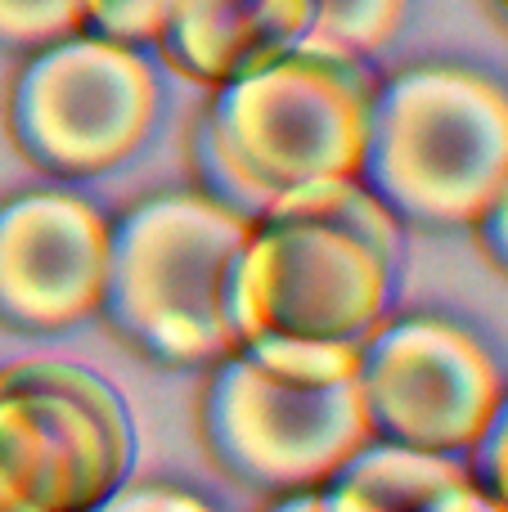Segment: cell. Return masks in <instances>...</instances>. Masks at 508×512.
<instances>
[{
    "mask_svg": "<svg viewBox=\"0 0 508 512\" xmlns=\"http://www.w3.org/2000/svg\"><path fill=\"white\" fill-rule=\"evenodd\" d=\"M401 234V221L360 180L248 216L225 279L230 342L360 346L392 310Z\"/></svg>",
    "mask_w": 508,
    "mask_h": 512,
    "instance_id": "1",
    "label": "cell"
},
{
    "mask_svg": "<svg viewBox=\"0 0 508 512\" xmlns=\"http://www.w3.org/2000/svg\"><path fill=\"white\" fill-rule=\"evenodd\" d=\"M374 86L369 63L311 50L216 86L189 144L198 189L261 216L297 194L360 180Z\"/></svg>",
    "mask_w": 508,
    "mask_h": 512,
    "instance_id": "2",
    "label": "cell"
},
{
    "mask_svg": "<svg viewBox=\"0 0 508 512\" xmlns=\"http://www.w3.org/2000/svg\"><path fill=\"white\" fill-rule=\"evenodd\" d=\"M203 373V450L248 490L270 499L320 490L369 441L356 391V346L248 342Z\"/></svg>",
    "mask_w": 508,
    "mask_h": 512,
    "instance_id": "3",
    "label": "cell"
},
{
    "mask_svg": "<svg viewBox=\"0 0 508 512\" xmlns=\"http://www.w3.org/2000/svg\"><path fill=\"white\" fill-rule=\"evenodd\" d=\"M508 180V86L432 59L378 77L360 185L401 230H473Z\"/></svg>",
    "mask_w": 508,
    "mask_h": 512,
    "instance_id": "4",
    "label": "cell"
},
{
    "mask_svg": "<svg viewBox=\"0 0 508 512\" xmlns=\"http://www.w3.org/2000/svg\"><path fill=\"white\" fill-rule=\"evenodd\" d=\"M248 216L207 189H162L113 221L99 315L162 369H207L234 351L225 279Z\"/></svg>",
    "mask_w": 508,
    "mask_h": 512,
    "instance_id": "5",
    "label": "cell"
},
{
    "mask_svg": "<svg viewBox=\"0 0 508 512\" xmlns=\"http://www.w3.org/2000/svg\"><path fill=\"white\" fill-rule=\"evenodd\" d=\"M122 391L72 360L0 364V512H95L131 481Z\"/></svg>",
    "mask_w": 508,
    "mask_h": 512,
    "instance_id": "6",
    "label": "cell"
},
{
    "mask_svg": "<svg viewBox=\"0 0 508 512\" xmlns=\"http://www.w3.org/2000/svg\"><path fill=\"white\" fill-rule=\"evenodd\" d=\"M162 81L140 45L72 32L32 50L9 90V135L36 171L90 180L131 162L158 126Z\"/></svg>",
    "mask_w": 508,
    "mask_h": 512,
    "instance_id": "7",
    "label": "cell"
},
{
    "mask_svg": "<svg viewBox=\"0 0 508 512\" xmlns=\"http://www.w3.org/2000/svg\"><path fill=\"white\" fill-rule=\"evenodd\" d=\"M356 391L369 441L464 459L500 405L504 369L468 324L410 310L356 346Z\"/></svg>",
    "mask_w": 508,
    "mask_h": 512,
    "instance_id": "8",
    "label": "cell"
},
{
    "mask_svg": "<svg viewBox=\"0 0 508 512\" xmlns=\"http://www.w3.org/2000/svg\"><path fill=\"white\" fill-rule=\"evenodd\" d=\"M113 221L72 189L0 203V328L63 333L99 315Z\"/></svg>",
    "mask_w": 508,
    "mask_h": 512,
    "instance_id": "9",
    "label": "cell"
},
{
    "mask_svg": "<svg viewBox=\"0 0 508 512\" xmlns=\"http://www.w3.org/2000/svg\"><path fill=\"white\" fill-rule=\"evenodd\" d=\"M311 32V0H176L158 59L203 90L284 59Z\"/></svg>",
    "mask_w": 508,
    "mask_h": 512,
    "instance_id": "10",
    "label": "cell"
},
{
    "mask_svg": "<svg viewBox=\"0 0 508 512\" xmlns=\"http://www.w3.org/2000/svg\"><path fill=\"white\" fill-rule=\"evenodd\" d=\"M477 486L459 454L365 441L320 486L324 512H477Z\"/></svg>",
    "mask_w": 508,
    "mask_h": 512,
    "instance_id": "11",
    "label": "cell"
},
{
    "mask_svg": "<svg viewBox=\"0 0 508 512\" xmlns=\"http://www.w3.org/2000/svg\"><path fill=\"white\" fill-rule=\"evenodd\" d=\"M410 0H311V32L297 50L369 63L396 41Z\"/></svg>",
    "mask_w": 508,
    "mask_h": 512,
    "instance_id": "12",
    "label": "cell"
},
{
    "mask_svg": "<svg viewBox=\"0 0 508 512\" xmlns=\"http://www.w3.org/2000/svg\"><path fill=\"white\" fill-rule=\"evenodd\" d=\"M86 32V0H0V50H41Z\"/></svg>",
    "mask_w": 508,
    "mask_h": 512,
    "instance_id": "13",
    "label": "cell"
},
{
    "mask_svg": "<svg viewBox=\"0 0 508 512\" xmlns=\"http://www.w3.org/2000/svg\"><path fill=\"white\" fill-rule=\"evenodd\" d=\"M176 0H86V32L126 45H158Z\"/></svg>",
    "mask_w": 508,
    "mask_h": 512,
    "instance_id": "14",
    "label": "cell"
},
{
    "mask_svg": "<svg viewBox=\"0 0 508 512\" xmlns=\"http://www.w3.org/2000/svg\"><path fill=\"white\" fill-rule=\"evenodd\" d=\"M464 463H468V477H473L477 495L508 512V387H504L500 405L491 409V418H486L482 436L473 441V450L464 454Z\"/></svg>",
    "mask_w": 508,
    "mask_h": 512,
    "instance_id": "15",
    "label": "cell"
},
{
    "mask_svg": "<svg viewBox=\"0 0 508 512\" xmlns=\"http://www.w3.org/2000/svg\"><path fill=\"white\" fill-rule=\"evenodd\" d=\"M95 512H221L207 495L176 481H126Z\"/></svg>",
    "mask_w": 508,
    "mask_h": 512,
    "instance_id": "16",
    "label": "cell"
},
{
    "mask_svg": "<svg viewBox=\"0 0 508 512\" xmlns=\"http://www.w3.org/2000/svg\"><path fill=\"white\" fill-rule=\"evenodd\" d=\"M473 239H477V248H482L486 261H491L500 274H508V180H504L500 194L491 198V207L477 216Z\"/></svg>",
    "mask_w": 508,
    "mask_h": 512,
    "instance_id": "17",
    "label": "cell"
},
{
    "mask_svg": "<svg viewBox=\"0 0 508 512\" xmlns=\"http://www.w3.org/2000/svg\"><path fill=\"white\" fill-rule=\"evenodd\" d=\"M261 512H324L320 490H297V495H275Z\"/></svg>",
    "mask_w": 508,
    "mask_h": 512,
    "instance_id": "18",
    "label": "cell"
},
{
    "mask_svg": "<svg viewBox=\"0 0 508 512\" xmlns=\"http://www.w3.org/2000/svg\"><path fill=\"white\" fill-rule=\"evenodd\" d=\"M477 512H504V508H495V504H486V499H477Z\"/></svg>",
    "mask_w": 508,
    "mask_h": 512,
    "instance_id": "19",
    "label": "cell"
},
{
    "mask_svg": "<svg viewBox=\"0 0 508 512\" xmlns=\"http://www.w3.org/2000/svg\"><path fill=\"white\" fill-rule=\"evenodd\" d=\"M495 5H500V9H504V14H508V0H495Z\"/></svg>",
    "mask_w": 508,
    "mask_h": 512,
    "instance_id": "20",
    "label": "cell"
}]
</instances>
